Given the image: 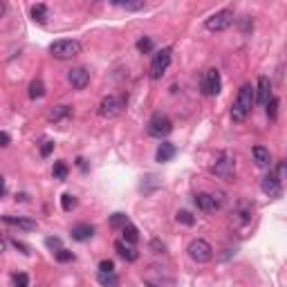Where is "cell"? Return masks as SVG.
Listing matches in <instances>:
<instances>
[{"label":"cell","mask_w":287,"mask_h":287,"mask_svg":"<svg viewBox=\"0 0 287 287\" xmlns=\"http://www.w3.org/2000/svg\"><path fill=\"white\" fill-rule=\"evenodd\" d=\"M175 220H177V222H182V224H187V227H191V224L195 222V218L191 216L189 211H177V213H175Z\"/></svg>","instance_id":"f1b7e54d"},{"label":"cell","mask_w":287,"mask_h":287,"mask_svg":"<svg viewBox=\"0 0 287 287\" xmlns=\"http://www.w3.org/2000/svg\"><path fill=\"white\" fill-rule=\"evenodd\" d=\"M61 206H63V211H72L76 206V198L70 193H65L63 198H61Z\"/></svg>","instance_id":"4316f807"},{"label":"cell","mask_w":287,"mask_h":287,"mask_svg":"<svg viewBox=\"0 0 287 287\" xmlns=\"http://www.w3.org/2000/svg\"><path fill=\"white\" fill-rule=\"evenodd\" d=\"M251 155H254V162L260 168H267L269 162H272V155H269V150L265 146H254V150H251Z\"/></svg>","instance_id":"d6986e66"},{"label":"cell","mask_w":287,"mask_h":287,"mask_svg":"<svg viewBox=\"0 0 287 287\" xmlns=\"http://www.w3.org/2000/svg\"><path fill=\"white\" fill-rule=\"evenodd\" d=\"M276 112H278V99L272 97V101L267 103V117L269 119H276Z\"/></svg>","instance_id":"1f68e13d"},{"label":"cell","mask_w":287,"mask_h":287,"mask_svg":"<svg viewBox=\"0 0 287 287\" xmlns=\"http://www.w3.org/2000/svg\"><path fill=\"white\" fill-rule=\"evenodd\" d=\"M99 272H115V263L112 260H101L99 263Z\"/></svg>","instance_id":"e575fe53"},{"label":"cell","mask_w":287,"mask_h":287,"mask_svg":"<svg viewBox=\"0 0 287 287\" xmlns=\"http://www.w3.org/2000/svg\"><path fill=\"white\" fill-rule=\"evenodd\" d=\"M72 238L79 240V243H86V240H90L94 236V227L92 224H88V222H79L72 227Z\"/></svg>","instance_id":"9a60e30c"},{"label":"cell","mask_w":287,"mask_h":287,"mask_svg":"<svg viewBox=\"0 0 287 287\" xmlns=\"http://www.w3.org/2000/svg\"><path fill=\"white\" fill-rule=\"evenodd\" d=\"M260 189L265 195H269V198H280V195H283V184H280L276 173H269V175L263 177Z\"/></svg>","instance_id":"30bf717a"},{"label":"cell","mask_w":287,"mask_h":287,"mask_svg":"<svg viewBox=\"0 0 287 287\" xmlns=\"http://www.w3.org/2000/svg\"><path fill=\"white\" fill-rule=\"evenodd\" d=\"M30 285V276H27V274H16L14 276V287H27Z\"/></svg>","instance_id":"d6a6232c"},{"label":"cell","mask_w":287,"mask_h":287,"mask_svg":"<svg viewBox=\"0 0 287 287\" xmlns=\"http://www.w3.org/2000/svg\"><path fill=\"white\" fill-rule=\"evenodd\" d=\"M117 7H123L128 11H137V9H146V3L144 0H137V3H115Z\"/></svg>","instance_id":"83f0119b"},{"label":"cell","mask_w":287,"mask_h":287,"mask_svg":"<svg viewBox=\"0 0 287 287\" xmlns=\"http://www.w3.org/2000/svg\"><path fill=\"white\" fill-rule=\"evenodd\" d=\"M150 249H153V254H164V249H166V247H164V243H160V240H150Z\"/></svg>","instance_id":"836d02e7"},{"label":"cell","mask_w":287,"mask_h":287,"mask_svg":"<svg viewBox=\"0 0 287 287\" xmlns=\"http://www.w3.org/2000/svg\"><path fill=\"white\" fill-rule=\"evenodd\" d=\"M195 204H198L200 211L209 213V211H216L218 206H220V200H218L216 195H211V193H198L195 195Z\"/></svg>","instance_id":"7c38bea8"},{"label":"cell","mask_w":287,"mask_h":287,"mask_svg":"<svg viewBox=\"0 0 287 287\" xmlns=\"http://www.w3.org/2000/svg\"><path fill=\"white\" fill-rule=\"evenodd\" d=\"M45 245H47L49 249H56V251L63 249V247H61V240H59V238H47V240H45Z\"/></svg>","instance_id":"8d00e7d4"},{"label":"cell","mask_w":287,"mask_h":287,"mask_svg":"<svg viewBox=\"0 0 287 287\" xmlns=\"http://www.w3.org/2000/svg\"><path fill=\"white\" fill-rule=\"evenodd\" d=\"M233 22V11L231 9H222V11H216V14H211L209 18H206L204 27L209 32H224L229 30Z\"/></svg>","instance_id":"277c9868"},{"label":"cell","mask_w":287,"mask_h":287,"mask_svg":"<svg viewBox=\"0 0 287 287\" xmlns=\"http://www.w3.org/2000/svg\"><path fill=\"white\" fill-rule=\"evenodd\" d=\"M54 150V142H45L41 146V157H49V153Z\"/></svg>","instance_id":"d590c367"},{"label":"cell","mask_w":287,"mask_h":287,"mask_svg":"<svg viewBox=\"0 0 287 287\" xmlns=\"http://www.w3.org/2000/svg\"><path fill=\"white\" fill-rule=\"evenodd\" d=\"M49 52H52L54 59L65 61V59H72V56L81 54V43H79V41H72V38L54 41L52 45H49Z\"/></svg>","instance_id":"7a4b0ae2"},{"label":"cell","mask_w":287,"mask_h":287,"mask_svg":"<svg viewBox=\"0 0 287 287\" xmlns=\"http://www.w3.org/2000/svg\"><path fill=\"white\" fill-rule=\"evenodd\" d=\"M63 117H70V108H67V106H54V108L47 112L49 121H59V119H63Z\"/></svg>","instance_id":"cb8c5ba5"},{"label":"cell","mask_w":287,"mask_h":287,"mask_svg":"<svg viewBox=\"0 0 287 287\" xmlns=\"http://www.w3.org/2000/svg\"><path fill=\"white\" fill-rule=\"evenodd\" d=\"M200 88H202V94H206V97H216V94H220V90H222L220 72L213 70V67H211V70H206L204 76H202Z\"/></svg>","instance_id":"8992f818"},{"label":"cell","mask_w":287,"mask_h":287,"mask_svg":"<svg viewBox=\"0 0 287 287\" xmlns=\"http://www.w3.org/2000/svg\"><path fill=\"white\" fill-rule=\"evenodd\" d=\"M47 16H49V9L45 7V5H34L32 7V20L34 22H41L43 25V22L47 20Z\"/></svg>","instance_id":"7402d4cb"},{"label":"cell","mask_w":287,"mask_h":287,"mask_svg":"<svg viewBox=\"0 0 287 287\" xmlns=\"http://www.w3.org/2000/svg\"><path fill=\"white\" fill-rule=\"evenodd\" d=\"M251 213H254V204L243 200V202H238V206H236V211L231 213V216H233L238 222H249V220H251Z\"/></svg>","instance_id":"e0dca14e"},{"label":"cell","mask_w":287,"mask_h":287,"mask_svg":"<svg viewBox=\"0 0 287 287\" xmlns=\"http://www.w3.org/2000/svg\"><path fill=\"white\" fill-rule=\"evenodd\" d=\"M5 224H9V227H16V229H22V231H34V229L38 227L36 220H30V218H14V216H5L3 218Z\"/></svg>","instance_id":"5bb4252c"},{"label":"cell","mask_w":287,"mask_h":287,"mask_svg":"<svg viewBox=\"0 0 287 287\" xmlns=\"http://www.w3.org/2000/svg\"><path fill=\"white\" fill-rule=\"evenodd\" d=\"M41 97H45V83L41 79H34L30 83V99H41Z\"/></svg>","instance_id":"603a6c76"},{"label":"cell","mask_w":287,"mask_h":287,"mask_svg":"<svg viewBox=\"0 0 287 287\" xmlns=\"http://www.w3.org/2000/svg\"><path fill=\"white\" fill-rule=\"evenodd\" d=\"M14 247H16V249L20 251V254H25V256L30 254V247H27L25 243H20V240H14Z\"/></svg>","instance_id":"f35d334b"},{"label":"cell","mask_w":287,"mask_h":287,"mask_svg":"<svg viewBox=\"0 0 287 287\" xmlns=\"http://www.w3.org/2000/svg\"><path fill=\"white\" fill-rule=\"evenodd\" d=\"M123 108H126V99L110 94V97H106V99L99 103V115H101V117H117Z\"/></svg>","instance_id":"ba28073f"},{"label":"cell","mask_w":287,"mask_h":287,"mask_svg":"<svg viewBox=\"0 0 287 287\" xmlns=\"http://www.w3.org/2000/svg\"><path fill=\"white\" fill-rule=\"evenodd\" d=\"M233 168H236L233 157L229 153H222L220 157H218L216 164L211 166V173H213V175H218V177H222V179H229L233 175Z\"/></svg>","instance_id":"9c48e42d"},{"label":"cell","mask_w":287,"mask_h":287,"mask_svg":"<svg viewBox=\"0 0 287 287\" xmlns=\"http://www.w3.org/2000/svg\"><path fill=\"white\" fill-rule=\"evenodd\" d=\"M67 81H70V86L74 90H83V88H88V83H90V72L86 67H72V70L67 72Z\"/></svg>","instance_id":"8fae6325"},{"label":"cell","mask_w":287,"mask_h":287,"mask_svg":"<svg viewBox=\"0 0 287 287\" xmlns=\"http://www.w3.org/2000/svg\"><path fill=\"white\" fill-rule=\"evenodd\" d=\"M115 249H117V254H119V256H121L126 263H135V260H137V258H139L137 249H135L133 245L123 243V240H117V243H115Z\"/></svg>","instance_id":"2e32d148"},{"label":"cell","mask_w":287,"mask_h":287,"mask_svg":"<svg viewBox=\"0 0 287 287\" xmlns=\"http://www.w3.org/2000/svg\"><path fill=\"white\" fill-rule=\"evenodd\" d=\"M254 103H256V90L245 83L243 88L238 90V97L233 101V108H231V119L233 121H245L249 117V112L254 110Z\"/></svg>","instance_id":"6da1fadb"},{"label":"cell","mask_w":287,"mask_h":287,"mask_svg":"<svg viewBox=\"0 0 287 287\" xmlns=\"http://www.w3.org/2000/svg\"><path fill=\"white\" fill-rule=\"evenodd\" d=\"M256 101L260 106H267L272 101V83H269L267 76L258 79V90H256Z\"/></svg>","instance_id":"4fadbf2b"},{"label":"cell","mask_w":287,"mask_h":287,"mask_svg":"<svg viewBox=\"0 0 287 287\" xmlns=\"http://www.w3.org/2000/svg\"><path fill=\"white\" fill-rule=\"evenodd\" d=\"M173 157H175V146L173 144H160V148H157V153H155V160L160 162V164H164V162H171Z\"/></svg>","instance_id":"ac0fdd59"},{"label":"cell","mask_w":287,"mask_h":287,"mask_svg":"<svg viewBox=\"0 0 287 287\" xmlns=\"http://www.w3.org/2000/svg\"><path fill=\"white\" fill-rule=\"evenodd\" d=\"M171 131H173V121L168 119L166 115L157 112V115L150 117V121H148V135H150V137L162 139V137H166Z\"/></svg>","instance_id":"5b68a950"},{"label":"cell","mask_w":287,"mask_h":287,"mask_svg":"<svg viewBox=\"0 0 287 287\" xmlns=\"http://www.w3.org/2000/svg\"><path fill=\"white\" fill-rule=\"evenodd\" d=\"M137 49H139V52H142V54H148L150 49H153V41H150L148 36L139 38V41H137Z\"/></svg>","instance_id":"f546056e"},{"label":"cell","mask_w":287,"mask_h":287,"mask_svg":"<svg viewBox=\"0 0 287 287\" xmlns=\"http://www.w3.org/2000/svg\"><path fill=\"white\" fill-rule=\"evenodd\" d=\"M54 256H56V260H59V263H70V260H74V254H72V251H67V249L54 251Z\"/></svg>","instance_id":"4dcf8cb0"},{"label":"cell","mask_w":287,"mask_h":287,"mask_svg":"<svg viewBox=\"0 0 287 287\" xmlns=\"http://www.w3.org/2000/svg\"><path fill=\"white\" fill-rule=\"evenodd\" d=\"M171 47H164L160 49L155 56H153V63H150V79H162L164 76V72L168 70V65H171Z\"/></svg>","instance_id":"52a82bcc"},{"label":"cell","mask_w":287,"mask_h":287,"mask_svg":"<svg viewBox=\"0 0 287 287\" xmlns=\"http://www.w3.org/2000/svg\"><path fill=\"white\" fill-rule=\"evenodd\" d=\"M128 224V218L123 216V213H115V216L110 218V227L112 229H123Z\"/></svg>","instance_id":"d4e9b609"},{"label":"cell","mask_w":287,"mask_h":287,"mask_svg":"<svg viewBox=\"0 0 287 287\" xmlns=\"http://www.w3.org/2000/svg\"><path fill=\"white\" fill-rule=\"evenodd\" d=\"M0 139H3V146H9V133H7V131H3Z\"/></svg>","instance_id":"ab89813d"},{"label":"cell","mask_w":287,"mask_h":287,"mask_svg":"<svg viewBox=\"0 0 287 287\" xmlns=\"http://www.w3.org/2000/svg\"><path fill=\"white\" fill-rule=\"evenodd\" d=\"M276 175H278V179H280V182H283V179H287V162H283V164L278 166Z\"/></svg>","instance_id":"74e56055"},{"label":"cell","mask_w":287,"mask_h":287,"mask_svg":"<svg viewBox=\"0 0 287 287\" xmlns=\"http://www.w3.org/2000/svg\"><path fill=\"white\" fill-rule=\"evenodd\" d=\"M52 175L56 179H65L67 177V166H65V162H56L54 168H52Z\"/></svg>","instance_id":"484cf974"},{"label":"cell","mask_w":287,"mask_h":287,"mask_svg":"<svg viewBox=\"0 0 287 287\" xmlns=\"http://www.w3.org/2000/svg\"><path fill=\"white\" fill-rule=\"evenodd\" d=\"M121 233H123V243H128V245H135L139 240V231H137V227L135 224L128 222L126 227L121 229Z\"/></svg>","instance_id":"44dd1931"},{"label":"cell","mask_w":287,"mask_h":287,"mask_svg":"<svg viewBox=\"0 0 287 287\" xmlns=\"http://www.w3.org/2000/svg\"><path fill=\"white\" fill-rule=\"evenodd\" d=\"M187 251H189V258H191V260L200 263V265H204V263H209L211 258H213V247L206 243V240H202V238L191 240V245H189Z\"/></svg>","instance_id":"3957f363"},{"label":"cell","mask_w":287,"mask_h":287,"mask_svg":"<svg viewBox=\"0 0 287 287\" xmlns=\"http://www.w3.org/2000/svg\"><path fill=\"white\" fill-rule=\"evenodd\" d=\"M97 280L101 287H119V278H117L115 272H99Z\"/></svg>","instance_id":"ffe728a7"}]
</instances>
